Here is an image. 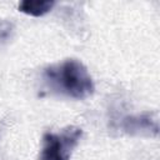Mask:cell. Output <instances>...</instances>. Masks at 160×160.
I'll list each match as a JSON object with an SVG mask.
<instances>
[{"mask_svg": "<svg viewBox=\"0 0 160 160\" xmlns=\"http://www.w3.org/2000/svg\"><path fill=\"white\" fill-rule=\"evenodd\" d=\"M42 81L50 92L75 100L88 99L95 91L88 68L78 59H65L48 66L44 69Z\"/></svg>", "mask_w": 160, "mask_h": 160, "instance_id": "1", "label": "cell"}, {"mask_svg": "<svg viewBox=\"0 0 160 160\" xmlns=\"http://www.w3.org/2000/svg\"><path fill=\"white\" fill-rule=\"evenodd\" d=\"M82 136L78 126H66L58 132H46L38 160H70Z\"/></svg>", "mask_w": 160, "mask_h": 160, "instance_id": "2", "label": "cell"}, {"mask_svg": "<svg viewBox=\"0 0 160 160\" xmlns=\"http://www.w3.org/2000/svg\"><path fill=\"white\" fill-rule=\"evenodd\" d=\"M121 128L125 132L138 136H156L159 131L158 116L155 114L144 112L140 115L128 116L122 120Z\"/></svg>", "mask_w": 160, "mask_h": 160, "instance_id": "3", "label": "cell"}, {"mask_svg": "<svg viewBox=\"0 0 160 160\" xmlns=\"http://www.w3.org/2000/svg\"><path fill=\"white\" fill-rule=\"evenodd\" d=\"M55 5V1L50 0H24L19 4V11L30 16H42L48 14Z\"/></svg>", "mask_w": 160, "mask_h": 160, "instance_id": "4", "label": "cell"}, {"mask_svg": "<svg viewBox=\"0 0 160 160\" xmlns=\"http://www.w3.org/2000/svg\"><path fill=\"white\" fill-rule=\"evenodd\" d=\"M14 32V25L9 21L1 20L0 21V45L9 41V39H11Z\"/></svg>", "mask_w": 160, "mask_h": 160, "instance_id": "5", "label": "cell"}]
</instances>
